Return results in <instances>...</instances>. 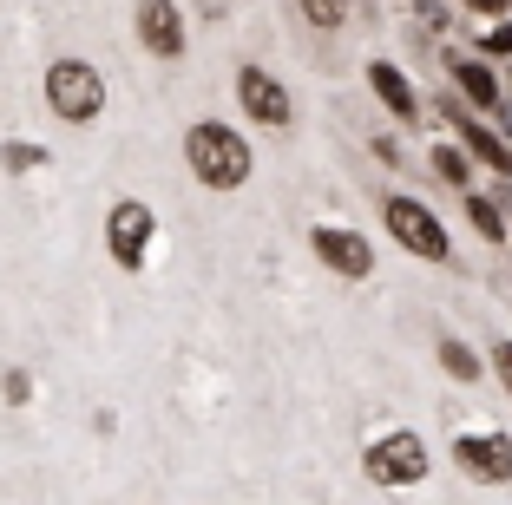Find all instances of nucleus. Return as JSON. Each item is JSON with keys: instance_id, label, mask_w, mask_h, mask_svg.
Segmentation results:
<instances>
[{"instance_id": "obj_1", "label": "nucleus", "mask_w": 512, "mask_h": 505, "mask_svg": "<svg viewBox=\"0 0 512 505\" xmlns=\"http://www.w3.org/2000/svg\"><path fill=\"white\" fill-rule=\"evenodd\" d=\"M184 164H191V178L204 184V191H243L250 184V145H243V132H230V125L217 119H197L191 132H184Z\"/></svg>"}, {"instance_id": "obj_2", "label": "nucleus", "mask_w": 512, "mask_h": 505, "mask_svg": "<svg viewBox=\"0 0 512 505\" xmlns=\"http://www.w3.org/2000/svg\"><path fill=\"white\" fill-rule=\"evenodd\" d=\"M362 473L388 492H407V486H421V479L434 473V460H427V440L414 427H394V433H381V440H368Z\"/></svg>"}, {"instance_id": "obj_3", "label": "nucleus", "mask_w": 512, "mask_h": 505, "mask_svg": "<svg viewBox=\"0 0 512 505\" xmlns=\"http://www.w3.org/2000/svg\"><path fill=\"white\" fill-rule=\"evenodd\" d=\"M46 105H53V119H66V125H92L106 112V79H99V66H86V60L46 66Z\"/></svg>"}, {"instance_id": "obj_4", "label": "nucleus", "mask_w": 512, "mask_h": 505, "mask_svg": "<svg viewBox=\"0 0 512 505\" xmlns=\"http://www.w3.org/2000/svg\"><path fill=\"white\" fill-rule=\"evenodd\" d=\"M381 223H388V237L401 243L407 256H421V263H447L453 256L447 223H440L421 197H388V204H381Z\"/></svg>"}, {"instance_id": "obj_5", "label": "nucleus", "mask_w": 512, "mask_h": 505, "mask_svg": "<svg viewBox=\"0 0 512 505\" xmlns=\"http://www.w3.org/2000/svg\"><path fill=\"white\" fill-rule=\"evenodd\" d=\"M151 237H158V217H151V204L119 197V204L106 210V250H112V263H119V269H145Z\"/></svg>"}, {"instance_id": "obj_6", "label": "nucleus", "mask_w": 512, "mask_h": 505, "mask_svg": "<svg viewBox=\"0 0 512 505\" xmlns=\"http://www.w3.org/2000/svg\"><path fill=\"white\" fill-rule=\"evenodd\" d=\"M453 466L473 479V486H512V433L473 427L453 440Z\"/></svg>"}, {"instance_id": "obj_7", "label": "nucleus", "mask_w": 512, "mask_h": 505, "mask_svg": "<svg viewBox=\"0 0 512 505\" xmlns=\"http://www.w3.org/2000/svg\"><path fill=\"white\" fill-rule=\"evenodd\" d=\"M309 250H316L342 283H368V276H375V250H368V237L348 230V223H316V230H309Z\"/></svg>"}, {"instance_id": "obj_8", "label": "nucleus", "mask_w": 512, "mask_h": 505, "mask_svg": "<svg viewBox=\"0 0 512 505\" xmlns=\"http://www.w3.org/2000/svg\"><path fill=\"white\" fill-rule=\"evenodd\" d=\"M237 105L250 112L256 125H270V132H283L289 119H296V105H289V86L276 73H263V66H243L237 73Z\"/></svg>"}, {"instance_id": "obj_9", "label": "nucleus", "mask_w": 512, "mask_h": 505, "mask_svg": "<svg viewBox=\"0 0 512 505\" xmlns=\"http://www.w3.org/2000/svg\"><path fill=\"white\" fill-rule=\"evenodd\" d=\"M138 40H145V53H158V60H184V14L178 0H138Z\"/></svg>"}, {"instance_id": "obj_10", "label": "nucleus", "mask_w": 512, "mask_h": 505, "mask_svg": "<svg viewBox=\"0 0 512 505\" xmlns=\"http://www.w3.org/2000/svg\"><path fill=\"white\" fill-rule=\"evenodd\" d=\"M440 112H447V119H453V132H460V145H467V158H480L486 164V171H499V178H512V145H506V138H499L493 132V125H480V119H473V112H460V105H440Z\"/></svg>"}, {"instance_id": "obj_11", "label": "nucleus", "mask_w": 512, "mask_h": 505, "mask_svg": "<svg viewBox=\"0 0 512 505\" xmlns=\"http://www.w3.org/2000/svg\"><path fill=\"white\" fill-rule=\"evenodd\" d=\"M368 86H375V99L388 105V112H394L401 125H414V119H421V92L407 86V73H401L394 60H368Z\"/></svg>"}, {"instance_id": "obj_12", "label": "nucleus", "mask_w": 512, "mask_h": 505, "mask_svg": "<svg viewBox=\"0 0 512 505\" xmlns=\"http://www.w3.org/2000/svg\"><path fill=\"white\" fill-rule=\"evenodd\" d=\"M447 73H453V86L467 92V105H480V112H499V79H493V66H486V60H453Z\"/></svg>"}, {"instance_id": "obj_13", "label": "nucleus", "mask_w": 512, "mask_h": 505, "mask_svg": "<svg viewBox=\"0 0 512 505\" xmlns=\"http://www.w3.org/2000/svg\"><path fill=\"white\" fill-rule=\"evenodd\" d=\"M434 178L453 184V191L467 197L473 191V158H467V145H434Z\"/></svg>"}, {"instance_id": "obj_14", "label": "nucleus", "mask_w": 512, "mask_h": 505, "mask_svg": "<svg viewBox=\"0 0 512 505\" xmlns=\"http://www.w3.org/2000/svg\"><path fill=\"white\" fill-rule=\"evenodd\" d=\"M467 217H473V230H480L486 243H506L512 237L506 217H499V204H493V197H480V191H467Z\"/></svg>"}, {"instance_id": "obj_15", "label": "nucleus", "mask_w": 512, "mask_h": 505, "mask_svg": "<svg viewBox=\"0 0 512 505\" xmlns=\"http://www.w3.org/2000/svg\"><path fill=\"white\" fill-rule=\"evenodd\" d=\"M440 368H447L453 381H480V355H473L467 342H453V335H440Z\"/></svg>"}, {"instance_id": "obj_16", "label": "nucleus", "mask_w": 512, "mask_h": 505, "mask_svg": "<svg viewBox=\"0 0 512 505\" xmlns=\"http://www.w3.org/2000/svg\"><path fill=\"white\" fill-rule=\"evenodd\" d=\"M0 164H7V171H46V151L27 145V138H14V145L0 151Z\"/></svg>"}, {"instance_id": "obj_17", "label": "nucleus", "mask_w": 512, "mask_h": 505, "mask_svg": "<svg viewBox=\"0 0 512 505\" xmlns=\"http://www.w3.org/2000/svg\"><path fill=\"white\" fill-rule=\"evenodd\" d=\"M0 394H7V407H27L33 401V374L27 368H7V374H0Z\"/></svg>"}, {"instance_id": "obj_18", "label": "nucleus", "mask_w": 512, "mask_h": 505, "mask_svg": "<svg viewBox=\"0 0 512 505\" xmlns=\"http://www.w3.org/2000/svg\"><path fill=\"white\" fill-rule=\"evenodd\" d=\"M302 14L316 20V27H342V20H348V0H302Z\"/></svg>"}, {"instance_id": "obj_19", "label": "nucleus", "mask_w": 512, "mask_h": 505, "mask_svg": "<svg viewBox=\"0 0 512 505\" xmlns=\"http://www.w3.org/2000/svg\"><path fill=\"white\" fill-rule=\"evenodd\" d=\"M486 361H493V381L512 394V335H506V342H493V355H486Z\"/></svg>"}, {"instance_id": "obj_20", "label": "nucleus", "mask_w": 512, "mask_h": 505, "mask_svg": "<svg viewBox=\"0 0 512 505\" xmlns=\"http://www.w3.org/2000/svg\"><path fill=\"white\" fill-rule=\"evenodd\" d=\"M486 53H493V60H512V27H486Z\"/></svg>"}, {"instance_id": "obj_21", "label": "nucleus", "mask_w": 512, "mask_h": 505, "mask_svg": "<svg viewBox=\"0 0 512 505\" xmlns=\"http://www.w3.org/2000/svg\"><path fill=\"white\" fill-rule=\"evenodd\" d=\"M460 7H467V14H480V20H499L512 0H460Z\"/></svg>"}, {"instance_id": "obj_22", "label": "nucleus", "mask_w": 512, "mask_h": 505, "mask_svg": "<svg viewBox=\"0 0 512 505\" xmlns=\"http://www.w3.org/2000/svg\"><path fill=\"white\" fill-rule=\"evenodd\" d=\"M499 119H506V145H512V105H499Z\"/></svg>"}, {"instance_id": "obj_23", "label": "nucleus", "mask_w": 512, "mask_h": 505, "mask_svg": "<svg viewBox=\"0 0 512 505\" xmlns=\"http://www.w3.org/2000/svg\"><path fill=\"white\" fill-rule=\"evenodd\" d=\"M197 7H204V14H224V0H197Z\"/></svg>"}]
</instances>
